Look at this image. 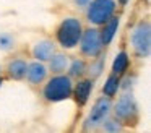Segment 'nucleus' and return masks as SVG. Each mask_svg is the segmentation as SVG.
I'll list each match as a JSON object with an SVG mask.
<instances>
[{
	"label": "nucleus",
	"mask_w": 151,
	"mask_h": 133,
	"mask_svg": "<svg viewBox=\"0 0 151 133\" xmlns=\"http://www.w3.org/2000/svg\"><path fill=\"white\" fill-rule=\"evenodd\" d=\"M73 89V78L65 73L52 75L44 81L42 86V97L47 102H62L72 97Z\"/></svg>",
	"instance_id": "1"
},
{
	"label": "nucleus",
	"mask_w": 151,
	"mask_h": 133,
	"mask_svg": "<svg viewBox=\"0 0 151 133\" xmlns=\"http://www.w3.org/2000/svg\"><path fill=\"white\" fill-rule=\"evenodd\" d=\"M83 23L76 16H65L55 29V41L65 50H72L78 45L83 34Z\"/></svg>",
	"instance_id": "2"
},
{
	"label": "nucleus",
	"mask_w": 151,
	"mask_h": 133,
	"mask_svg": "<svg viewBox=\"0 0 151 133\" xmlns=\"http://www.w3.org/2000/svg\"><path fill=\"white\" fill-rule=\"evenodd\" d=\"M112 114L114 119H117L124 127L135 125L140 119V106L135 96L128 91H124V94L119 96L115 102H112Z\"/></svg>",
	"instance_id": "3"
},
{
	"label": "nucleus",
	"mask_w": 151,
	"mask_h": 133,
	"mask_svg": "<svg viewBox=\"0 0 151 133\" xmlns=\"http://www.w3.org/2000/svg\"><path fill=\"white\" fill-rule=\"evenodd\" d=\"M130 44L135 57L148 58L151 54V24L148 19H140L130 32Z\"/></svg>",
	"instance_id": "4"
},
{
	"label": "nucleus",
	"mask_w": 151,
	"mask_h": 133,
	"mask_svg": "<svg viewBox=\"0 0 151 133\" xmlns=\"http://www.w3.org/2000/svg\"><path fill=\"white\" fill-rule=\"evenodd\" d=\"M112 112V97L107 96H99L91 106L86 119L83 120V130H96L102 125L106 119Z\"/></svg>",
	"instance_id": "5"
},
{
	"label": "nucleus",
	"mask_w": 151,
	"mask_h": 133,
	"mask_svg": "<svg viewBox=\"0 0 151 133\" xmlns=\"http://www.w3.org/2000/svg\"><path fill=\"white\" fill-rule=\"evenodd\" d=\"M115 0H91L86 6V19L91 26H102L115 13Z\"/></svg>",
	"instance_id": "6"
},
{
	"label": "nucleus",
	"mask_w": 151,
	"mask_h": 133,
	"mask_svg": "<svg viewBox=\"0 0 151 133\" xmlns=\"http://www.w3.org/2000/svg\"><path fill=\"white\" fill-rule=\"evenodd\" d=\"M76 47L80 49L81 57H86V58L99 57L104 50V45H102L98 26H89V28L83 29V34L80 37V42Z\"/></svg>",
	"instance_id": "7"
},
{
	"label": "nucleus",
	"mask_w": 151,
	"mask_h": 133,
	"mask_svg": "<svg viewBox=\"0 0 151 133\" xmlns=\"http://www.w3.org/2000/svg\"><path fill=\"white\" fill-rule=\"evenodd\" d=\"M93 89H94V80L85 76L78 78V81L73 83V89H72V97L76 106L85 107L93 94Z\"/></svg>",
	"instance_id": "8"
},
{
	"label": "nucleus",
	"mask_w": 151,
	"mask_h": 133,
	"mask_svg": "<svg viewBox=\"0 0 151 133\" xmlns=\"http://www.w3.org/2000/svg\"><path fill=\"white\" fill-rule=\"evenodd\" d=\"M47 75H49V70H47V65L44 63V62H39V60L28 62L24 80H26L31 86H39V84H42L44 81L47 80Z\"/></svg>",
	"instance_id": "9"
},
{
	"label": "nucleus",
	"mask_w": 151,
	"mask_h": 133,
	"mask_svg": "<svg viewBox=\"0 0 151 133\" xmlns=\"http://www.w3.org/2000/svg\"><path fill=\"white\" fill-rule=\"evenodd\" d=\"M54 54H55V44L52 39H41L31 49V55L34 57V60L44 62V63H47V60Z\"/></svg>",
	"instance_id": "10"
},
{
	"label": "nucleus",
	"mask_w": 151,
	"mask_h": 133,
	"mask_svg": "<svg viewBox=\"0 0 151 133\" xmlns=\"http://www.w3.org/2000/svg\"><path fill=\"white\" fill-rule=\"evenodd\" d=\"M119 26H120V16L115 15V13L101 26L99 34H101V41H102V45H104V47L112 44L115 34H117V31H119Z\"/></svg>",
	"instance_id": "11"
},
{
	"label": "nucleus",
	"mask_w": 151,
	"mask_h": 133,
	"mask_svg": "<svg viewBox=\"0 0 151 133\" xmlns=\"http://www.w3.org/2000/svg\"><path fill=\"white\" fill-rule=\"evenodd\" d=\"M26 68H28V62L24 58H12L7 63V75L10 80L15 81H21L26 76Z\"/></svg>",
	"instance_id": "12"
},
{
	"label": "nucleus",
	"mask_w": 151,
	"mask_h": 133,
	"mask_svg": "<svg viewBox=\"0 0 151 133\" xmlns=\"http://www.w3.org/2000/svg\"><path fill=\"white\" fill-rule=\"evenodd\" d=\"M68 62H70V57L67 54H63V52H55V54L47 60V70L52 75L65 73L67 67H68Z\"/></svg>",
	"instance_id": "13"
},
{
	"label": "nucleus",
	"mask_w": 151,
	"mask_h": 133,
	"mask_svg": "<svg viewBox=\"0 0 151 133\" xmlns=\"http://www.w3.org/2000/svg\"><path fill=\"white\" fill-rule=\"evenodd\" d=\"M128 67H130V55H128L127 50H120V52H117V55L112 60L111 73L122 76L124 73L128 71Z\"/></svg>",
	"instance_id": "14"
},
{
	"label": "nucleus",
	"mask_w": 151,
	"mask_h": 133,
	"mask_svg": "<svg viewBox=\"0 0 151 133\" xmlns=\"http://www.w3.org/2000/svg\"><path fill=\"white\" fill-rule=\"evenodd\" d=\"M86 67H88V63H86L85 58L81 57H76V58H72V60L68 62V67H67V71H68V76L70 78H83L86 75Z\"/></svg>",
	"instance_id": "15"
},
{
	"label": "nucleus",
	"mask_w": 151,
	"mask_h": 133,
	"mask_svg": "<svg viewBox=\"0 0 151 133\" xmlns=\"http://www.w3.org/2000/svg\"><path fill=\"white\" fill-rule=\"evenodd\" d=\"M104 68H106V57L101 54L99 57L91 58V63H88V67H86V75L91 80H98L104 73Z\"/></svg>",
	"instance_id": "16"
},
{
	"label": "nucleus",
	"mask_w": 151,
	"mask_h": 133,
	"mask_svg": "<svg viewBox=\"0 0 151 133\" xmlns=\"http://www.w3.org/2000/svg\"><path fill=\"white\" fill-rule=\"evenodd\" d=\"M119 91H120V76L111 73L106 78V83L102 84V94L107 97H115Z\"/></svg>",
	"instance_id": "17"
},
{
	"label": "nucleus",
	"mask_w": 151,
	"mask_h": 133,
	"mask_svg": "<svg viewBox=\"0 0 151 133\" xmlns=\"http://www.w3.org/2000/svg\"><path fill=\"white\" fill-rule=\"evenodd\" d=\"M99 128H101L102 132H107V133H117V132H122L125 127L122 125L117 119H109L107 117V119L102 122V125L99 127Z\"/></svg>",
	"instance_id": "18"
},
{
	"label": "nucleus",
	"mask_w": 151,
	"mask_h": 133,
	"mask_svg": "<svg viewBox=\"0 0 151 133\" xmlns=\"http://www.w3.org/2000/svg\"><path fill=\"white\" fill-rule=\"evenodd\" d=\"M15 47V37L10 32H0V50L8 52Z\"/></svg>",
	"instance_id": "19"
},
{
	"label": "nucleus",
	"mask_w": 151,
	"mask_h": 133,
	"mask_svg": "<svg viewBox=\"0 0 151 133\" xmlns=\"http://www.w3.org/2000/svg\"><path fill=\"white\" fill-rule=\"evenodd\" d=\"M137 83V75H127L124 73L120 76V89L122 91H132Z\"/></svg>",
	"instance_id": "20"
},
{
	"label": "nucleus",
	"mask_w": 151,
	"mask_h": 133,
	"mask_svg": "<svg viewBox=\"0 0 151 133\" xmlns=\"http://www.w3.org/2000/svg\"><path fill=\"white\" fill-rule=\"evenodd\" d=\"M72 2H73V5H75L76 8H86L91 0H72Z\"/></svg>",
	"instance_id": "21"
},
{
	"label": "nucleus",
	"mask_w": 151,
	"mask_h": 133,
	"mask_svg": "<svg viewBox=\"0 0 151 133\" xmlns=\"http://www.w3.org/2000/svg\"><path fill=\"white\" fill-rule=\"evenodd\" d=\"M117 2H119V5H120V6H127L128 3H130V0H117Z\"/></svg>",
	"instance_id": "22"
},
{
	"label": "nucleus",
	"mask_w": 151,
	"mask_h": 133,
	"mask_svg": "<svg viewBox=\"0 0 151 133\" xmlns=\"http://www.w3.org/2000/svg\"><path fill=\"white\" fill-rule=\"evenodd\" d=\"M2 84H4V78L0 76V88H2Z\"/></svg>",
	"instance_id": "23"
},
{
	"label": "nucleus",
	"mask_w": 151,
	"mask_h": 133,
	"mask_svg": "<svg viewBox=\"0 0 151 133\" xmlns=\"http://www.w3.org/2000/svg\"><path fill=\"white\" fill-rule=\"evenodd\" d=\"M0 73H2V65H0Z\"/></svg>",
	"instance_id": "24"
}]
</instances>
